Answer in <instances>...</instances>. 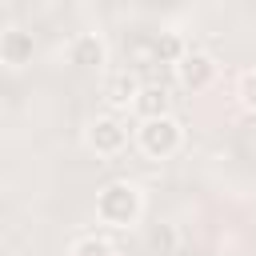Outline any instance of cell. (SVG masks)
<instances>
[{
    "instance_id": "cell-11",
    "label": "cell",
    "mask_w": 256,
    "mask_h": 256,
    "mask_svg": "<svg viewBox=\"0 0 256 256\" xmlns=\"http://www.w3.org/2000/svg\"><path fill=\"white\" fill-rule=\"evenodd\" d=\"M236 96H240V104H244L248 112H256V68L240 76V84H236Z\"/></svg>"
},
{
    "instance_id": "cell-10",
    "label": "cell",
    "mask_w": 256,
    "mask_h": 256,
    "mask_svg": "<svg viewBox=\"0 0 256 256\" xmlns=\"http://www.w3.org/2000/svg\"><path fill=\"white\" fill-rule=\"evenodd\" d=\"M68 256H116V248H112L104 236H80Z\"/></svg>"
},
{
    "instance_id": "cell-6",
    "label": "cell",
    "mask_w": 256,
    "mask_h": 256,
    "mask_svg": "<svg viewBox=\"0 0 256 256\" xmlns=\"http://www.w3.org/2000/svg\"><path fill=\"white\" fill-rule=\"evenodd\" d=\"M132 108H136V116H140V120H160V116H168L172 96H168V88H160V84H140V92H136Z\"/></svg>"
},
{
    "instance_id": "cell-3",
    "label": "cell",
    "mask_w": 256,
    "mask_h": 256,
    "mask_svg": "<svg viewBox=\"0 0 256 256\" xmlns=\"http://www.w3.org/2000/svg\"><path fill=\"white\" fill-rule=\"evenodd\" d=\"M128 140V128L116 120V116H96L88 128H84V144L96 152V156H116Z\"/></svg>"
},
{
    "instance_id": "cell-8",
    "label": "cell",
    "mask_w": 256,
    "mask_h": 256,
    "mask_svg": "<svg viewBox=\"0 0 256 256\" xmlns=\"http://www.w3.org/2000/svg\"><path fill=\"white\" fill-rule=\"evenodd\" d=\"M136 92H140V84H136L132 72H112V76L104 80V100H108L112 108H128V104L136 100Z\"/></svg>"
},
{
    "instance_id": "cell-2",
    "label": "cell",
    "mask_w": 256,
    "mask_h": 256,
    "mask_svg": "<svg viewBox=\"0 0 256 256\" xmlns=\"http://www.w3.org/2000/svg\"><path fill=\"white\" fill-rule=\"evenodd\" d=\"M136 140H140V152H144V156L168 160V156L180 148L184 132H180V124H176L172 116H160V120H144L140 132H136Z\"/></svg>"
},
{
    "instance_id": "cell-1",
    "label": "cell",
    "mask_w": 256,
    "mask_h": 256,
    "mask_svg": "<svg viewBox=\"0 0 256 256\" xmlns=\"http://www.w3.org/2000/svg\"><path fill=\"white\" fill-rule=\"evenodd\" d=\"M96 216L104 224H112V228L136 224V216H140V192H136V184H128V180L104 184L100 196H96Z\"/></svg>"
},
{
    "instance_id": "cell-4",
    "label": "cell",
    "mask_w": 256,
    "mask_h": 256,
    "mask_svg": "<svg viewBox=\"0 0 256 256\" xmlns=\"http://www.w3.org/2000/svg\"><path fill=\"white\" fill-rule=\"evenodd\" d=\"M32 56H36V40H32V32H24V28H8V32L0 36V64H8V68H24V64H32Z\"/></svg>"
},
{
    "instance_id": "cell-7",
    "label": "cell",
    "mask_w": 256,
    "mask_h": 256,
    "mask_svg": "<svg viewBox=\"0 0 256 256\" xmlns=\"http://www.w3.org/2000/svg\"><path fill=\"white\" fill-rule=\"evenodd\" d=\"M68 56H72L76 68H100V64H104V40H100L96 32H80V36L72 40Z\"/></svg>"
},
{
    "instance_id": "cell-5",
    "label": "cell",
    "mask_w": 256,
    "mask_h": 256,
    "mask_svg": "<svg viewBox=\"0 0 256 256\" xmlns=\"http://www.w3.org/2000/svg\"><path fill=\"white\" fill-rule=\"evenodd\" d=\"M176 76H180L184 88L200 92V88H208V84L216 80V64H212V56H204V52H184V60L176 64Z\"/></svg>"
},
{
    "instance_id": "cell-12",
    "label": "cell",
    "mask_w": 256,
    "mask_h": 256,
    "mask_svg": "<svg viewBox=\"0 0 256 256\" xmlns=\"http://www.w3.org/2000/svg\"><path fill=\"white\" fill-rule=\"evenodd\" d=\"M160 244H164V248L172 244V232H168V228H164V232H160V228L152 232V248H160Z\"/></svg>"
},
{
    "instance_id": "cell-9",
    "label": "cell",
    "mask_w": 256,
    "mask_h": 256,
    "mask_svg": "<svg viewBox=\"0 0 256 256\" xmlns=\"http://www.w3.org/2000/svg\"><path fill=\"white\" fill-rule=\"evenodd\" d=\"M184 52H188V48H184V40H180L176 32H160V36L152 40V60H156V64H180Z\"/></svg>"
}]
</instances>
